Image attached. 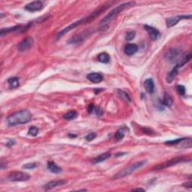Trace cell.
<instances>
[{
  "label": "cell",
  "mask_w": 192,
  "mask_h": 192,
  "mask_svg": "<svg viewBox=\"0 0 192 192\" xmlns=\"http://www.w3.org/2000/svg\"><path fill=\"white\" fill-rule=\"evenodd\" d=\"M135 35H136V32H135L134 31L131 30L126 33V35H125V38H126L127 41L130 42V41L133 40V39L134 38Z\"/></svg>",
  "instance_id": "cell-27"
},
{
  "label": "cell",
  "mask_w": 192,
  "mask_h": 192,
  "mask_svg": "<svg viewBox=\"0 0 192 192\" xmlns=\"http://www.w3.org/2000/svg\"><path fill=\"white\" fill-rule=\"evenodd\" d=\"M138 50V45L135 44H128L125 47L124 53L127 56H132L134 54H136Z\"/></svg>",
  "instance_id": "cell-14"
},
{
  "label": "cell",
  "mask_w": 192,
  "mask_h": 192,
  "mask_svg": "<svg viewBox=\"0 0 192 192\" xmlns=\"http://www.w3.org/2000/svg\"><path fill=\"white\" fill-rule=\"evenodd\" d=\"M190 159H188V158H185L184 157H176L174 158H172V159L167 161H164L163 163L158 164L157 166L154 167L153 170H159L162 169H165V168H168L170 167H172L173 165H176V164L182 163V162L184 161H189Z\"/></svg>",
  "instance_id": "cell-5"
},
{
  "label": "cell",
  "mask_w": 192,
  "mask_h": 192,
  "mask_svg": "<svg viewBox=\"0 0 192 192\" xmlns=\"http://www.w3.org/2000/svg\"><path fill=\"white\" fill-rule=\"evenodd\" d=\"M125 128H120L119 130L116 131V133L115 134V138L117 140H120L125 137Z\"/></svg>",
  "instance_id": "cell-25"
},
{
  "label": "cell",
  "mask_w": 192,
  "mask_h": 192,
  "mask_svg": "<svg viewBox=\"0 0 192 192\" xmlns=\"http://www.w3.org/2000/svg\"><path fill=\"white\" fill-rule=\"evenodd\" d=\"M32 118V113L28 110H22L8 116L7 118V123L9 126H15L17 125L26 124L31 121Z\"/></svg>",
  "instance_id": "cell-1"
},
{
  "label": "cell",
  "mask_w": 192,
  "mask_h": 192,
  "mask_svg": "<svg viewBox=\"0 0 192 192\" xmlns=\"http://www.w3.org/2000/svg\"><path fill=\"white\" fill-rule=\"evenodd\" d=\"M38 134V128H36V127H31L29 129V134L32 135L33 137L37 136Z\"/></svg>",
  "instance_id": "cell-28"
},
{
  "label": "cell",
  "mask_w": 192,
  "mask_h": 192,
  "mask_svg": "<svg viewBox=\"0 0 192 192\" xmlns=\"http://www.w3.org/2000/svg\"><path fill=\"white\" fill-rule=\"evenodd\" d=\"M44 8V3L42 1H33L26 5L25 9L30 12L41 11Z\"/></svg>",
  "instance_id": "cell-11"
},
{
  "label": "cell",
  "mask_w": 192,
  "mask_h": 192,
  "mask_svg": "<svg viewBox=\"0 0 192 192\" xmlns=\"http://www.w3.org/2000/svg\"><path fill=\"white\" fill-rule=\"evenodd\" d=\"M8 83L9 85L10 89H15V88L18 87L20 82L19 79L17 77H11L8 80Z\"/></svg>",
  "instance_id": "cell-21"
},
{
  "label": "cell",
  "mask_w": 192,
  "mask_h": 192,
  "mask_svg": "<svg viewBox=\"0 0 192 192\" xmlns=\"http://www.w3.org/2000/svg\"><path fill=\"white\" fill-rule=\"evenodd\" d=\"M176 92L179 95L184 96L185 95V88L183 85H177L176 86Z\"/></svg>",
  "instance_id": "cell-26"
},
{
  "label": "cell",
  "mask_w": 192,
  "mask_h": 192,
  "mask_svg": "<svg viewBox=\"0 0 192 192\" xmlns=\"http://www.w3.org/2000/svg\"><path fill=\"white\" fill-rule=\"evenodd\" d=\"M94 108H95V106H94L93 104H89V107H88V108H87L88 113H89V114H91V113L93 112Z\"/></svg>",
  "instance_id": "cell-31"
},
{
  "label": "cell",
  "mask_w": 192,
  "mask_h": 192,
  "mask_svg": "<svg viewBox=\"0 0 192 192\" xmlns=\"http://www.w3.org/2000/svg\"><path fill=\"white\" fill-rule=\"evenodd\" d=\"M98 60L100 62H102V63H108L110 62V57L107 53H101L100 54L99 56H98Z\"/></svg>",
  "instance_id": "cell-22"
},
{
  "label": "cell",
  "mask_w": 192,
  "mask_h": 192,
  "mask_svg": "<svg viewBox=\"0 0 192 192\" xmlns=\"http://www.w3.org/2000/svg\"><path fill=\"white\" fill-rule=\"evenodd\" d=\"M134 4H135L134 2H129V3H122L121 4V5H118V6H116L115 8H113L112 11H110V12L107 14L102 20H101V22L99 23L100 26L103 28V27L107 26V25H108L113 19L116 17V16L119 13L122 12L123 10H125V8H128L134 6Z\"/></svg>",
  "instance_id": "cell-2"
},
{
  "label": "cell",
  "mask_w": 192,
  "mask_h": 192,
  "mask_svg": "<svg viewBox=\"0 0 192 192\" xmlns=\"http://www.w3.org/2000/svg\"><path fill=\"white\" fill-rule=\"evenodd\" d=\"M87 79L94 83H99L102 81L103 77L99 73H90L87 75Z\"/></svg>",
  "instance_id": "cell-16"
},
{
  "label": "cell",
  "mask_w": 192,
  "mask_h": 192,
  "mask_svg": "<svg viewBox=\"0 0 192 192\" xmlns=\"http://www.w3.org/2000/svg\"><path fill=\"white\" fill-rule=\"evenodd\" d=\"M92 33H93L92 30L87 29V30L84 31V32H80L77 35H74L72 38H71L69 41H68V43H69V44H78V43L83 42L84 41L87 40L90 35H92Z\"/></svg>",
  "instance_id": "cell-6"
},
{
  "label": "cell",
  "mask_w": 192,
  "mask_h": 192,
  "mask_svg": "<svg viewBox=\"0 0 192 192\" xmlns=\"http://www.w3.org/2000/svg\"><path fill=\"white\" fill-rule=\"evenodd\" d=\"M78 116V113L76 110H71L66 113L63 116V119L65 120H73V119H76Z\"/></svg>",
  "instance_id": "cell-20"
},
{
  "label": "cell",
  "mask_w": 192,
  "mask_h": 192,
  "mask_svg": "<svg viewBox=\"0 0 192 192\" xmlns=\"http://www.w3.org/2000/svg\"><path fill=\"white\" fill-rule=\"evenodd\" d=\"M67 183V181L64 179H60V180H54V181H51L50 183H47L46 185L44 186V189L45 190H51L54 188L59 187V186H62L65 185V184Z\"/></svg>",
  "instance_id": "cell-13"
},
{
  "label": "cell",
  "mask_w": 192,
  "mask_h": 192,
  "mask_svg": "<svg viewBox=\"0 0 192 192\" xmlns=\"http://www.w3.org/2000/svg\"><path fill=\"white\" fill-rule=\"evenodd\" d=\"M145 164H146V161H137L134 164H131L129 166L127 167H125L124 169L121 170L120 171L118 172V173L114 176V177L113 178H114V179H120V178L131 175V173H134V172L136 171L137 170L140 169V167H142Z\"/></svg>",
  "instance_id": "cell-3"
},
{
  "label": "cell",
  "mask_w": 192,
  "mask_h": 192,
  "mask_svg": "<svg viewBox=\"0 0 192 192\" xmlns=\"http://www.w3.org/2000/svg\"><path fill=\"white\" fill-rule=\"evenodd\" d=\"M144 28H145V29H146V32H148V34L150 36V38H152L153 41L158 40V39L160 38L161 33L159 32V31H158V29L153 28L152 26H148V25H145Z\"/></svg>",
  "instance_id": "cell-12"
},
{
  "label": "cell",
  "mask_w": 192,
  "mask_h": 192,
  "mask_svg": "<svg viewBox=\"0 0 192 192\" xmlns=\"http://www.w3.org/2000/svg\"><path fill=\"white\" fill-rule=\"evenodd\" d=\"M96 136H97V134H96V133L95 132H91L90 134H89L87 135V137H86V140H87V141H92L94 139H95L96 138Z\"/></svg>",
  "instance_id": "cell-30"
},
{
  "label": "cell",
  "mask_w": 192,
  "mask_h": 192,
  "mask_svg": "<svg viewBox=\"0 0 192 192\" xmlns=\"http://www.w3.org/2000/svg\"><path fill=\"white\" fill-rule=\"evenodd\" d=\"M183 186H184V187H186V188H189V189H191V186H192V184H191V181H189L188 182V183H184Z\"/></svg>",
  "instance_id": "cell-33"
},
{
  "label": "cell",
  "mask_w": 192,
  "mask_h": 192,
  "mask_svg": "<svg viewBox=\"0 0 192 192\" xmlns=\"http://www.w3.org/2000/svg\"><path fill=\"white\" fill-rule=\"evenodd\" d=\"M33 43H34L33 38L32 37L28 36L19 43L18 45H17V49H18L20 51H26V50L32 48Z\"/></svg>",
  "instance_id": "cell-9"
},
{
  "label": "cell",
  "mask_w": 192,
  "mask_h": 192,
  "mask_svg": "<svg viewBox=\"0 0 192 192\" xmlns=\"http://www.w3.org/2000/svg\"><path fill=\"white\" fill-rule=\"evenodd\" d=\"M8 179L12 182H26L30 179V176L21 171H14L9 173Z\"/></svg>",
  "instance_id": "cell-7"
},
{
  "label": "cell",
  "mask_w": 192,
  "mask_h": 192,
  "mask_svg": "<svg viewBox=\"0 0 192 192\" xmlns=\"http://www.w3.org/2000/svg\"><path fill=\"white\" fill-rule=\"evenodd\" d=\"M178 72H179V68L175 66V67L172 69L171 71L169 72L167 76V83H172V81L174 80V78H175L176 76L178 74Z\"/></svg>",
  "instance_id": "cell-19"
},
{
  "label": "cell",
  "mask_w": 192,
  "mask_h": 192,
  "mask_svg": "<svg viewBox=\"0 0 192 192\" xmlns=\"http://www.w3.org/2000/svg\"><path fill=\"white\" fill-rule=\"evenodd\" d=\"M144 87L146 91L148 93L152 94L155 91V84L152 79L151 78H149V79L146 80L144 82Z\"/></svg>",
  "instance_id": "cell-17"
},
{
  "label": "cell",
  "mask_w": 192,
  "mask_h": 192,
  "mask_svg": "<svg viewBox=\"0 0 192 192\" xmlns=\"http://www.w3.org/2000/svg\"><path fill=\"white\" fill-rule=\"evenodd\" d=\"M118 93H119V97H120L121 99H122L124 101H126V102H128V103L131 102V99L128 93H126L125 92L122 91V90H118Z\"/></svg>",
  "instance_id": "cell-24"
},
{
  "label": "cell",
  "mask_w": 192,
  "mask_h": 192,
  "mask_svg": "<svg viewBox=\"0 0 192 192\" xmlns=\"http://www.w3.org/2000/svg\"><path fill=\"white\" fill-rule=\"evenodd\" d=\"M94 110H95V113L98 116H101V115H102L103 111L101 110V109L100 108V107H95V108H94Z\"/></svg>",
  "instance_id": "cell-32"
},
{
  "label": "cell",
  "mask_w": 192,
  "mask_h": 192,
  "mask_svg": "<svg viewBox=\"0 0 192 192\" xmlns=\"http://www.w3.org/2000/svg\"><path fill=\"white\" fill-rule=\"evenodd\" d=\"M110 157V152H105V153L99 155V156H97V157L94 158V159L92 161V163L94 164L101 163V162L104 161L105 160H107V158H109Z\"/></svg>",
  "instance_id": "cell-18"
},
{
  "label": "cell",
  "mask_w": 192,
  "mask_h": 192,
  "mask_svg": "<svg viewBox=\"0 0 192 192\" xmlns=\"http://www.w3.org/2000/svg\"><path fill=\"white\" fill-rule=\"evenodd\" d=\"M47 167H48V169L53 173L58 174L62 172L61 168H60L59 166H57V164L55 163L54 161H50L48 162Z\"/></svg>",
  "instance_id": "cell-15"
},
{
  "label": "cell",
  "mask_w": 192,
  "mask_h": 192,
  "mask_svg": "<svg viewBox=\"0 0 192 192\" xmlns=\"http://www.w3.org/2000/svg\"><path fill=\"white\" fill-rule=\"evenodd\" d=\"M38 166V164L36 163H29V164H25V165L23 166V169H35V168H36Z\"/></svg>",
  "instance_id": "cell-29"
},
{
  "label": "cell",
  "mask_w": 192,
  "mask_h": 192,
  "mask_svg": "<svg viewBox=\"0 0 192 192\" xmlns=\"http://www.w3.org/2000/svg\"><path fill=\"white\" fill-rule=\"evenodd\" d=\"M134 191H145L144 189H133Z\"/></svg>",
  "instance_id": "cell-35"
},
{
  "label": "cell",
  "mask_w": 192,
  "mask_h": 192,
  "mask_svg": "<svg viewBox=\"0 0 192 192\" xmlns=\"http://www.w3.org/2000/svg\"><path fill=\"white\" fill-rule=\"evenodd\" d=\"M183 53L180 49L170 48L164 55V58L168 62H173V63L175 62V63L177 64L183 58Z\"/></svg>",
  "instance_id": "cell-4"
},
{
  "label": "cell",
  "mask_w": 192,
  "mask_h": 192,
  "mask_svg": "<svg viewBox=\"0 0 192 192\" xmlns=\"http://www.w3.org/2000/svg\"><path fill=\"white\" fill-rule=\"evenodd\" d=\"M191 15H181V16H176L173 17H169L166 20V24L168 28H170V27H173L174 26H176L178 23L179 22L180 20H185V19H191Z\"/></svg>",
  "instance_id": "cell-10"
},
{
  "label": "cell",
  "mask_w": 192,
  "mask_h": 192,
  "mask_svg": "<svg viewBox=\"0 0 192 192\" xmlns=\"http://www.w3.org/2000/svg\"><path fill=\"white\" fill-rule=\"evenodd\" d=\"M14 144V140H10L9 142L7 144V146H8V147H11V146H13Z\"/></svg>",
  "instance_id": "cell-34"
},
{
  "label": "cell",
  "mask_w": 192,
  "mask_h": 192,
  "mask_svg": "<svg viewBox=\"0 0 192 192\" xmlns=\"http://www.w3.org/2000/svg\"><path fill=\"white\" fill-rule=\"evenodd\" d=\"M162 104L165 106H167V107H170L172 105V104H173V99H172V98L167 93H164Z\"/></svg>",
  "instance_id": "cell-23"
},
{
  "label": "cell",
  "mask_w": 192,
  "mask_h": 192,
  "mask_svg": "<svg viewBox=\"0 0 192 192\" xmlns=\"http://www.w3.org/2000/svg\"><path fill=\"white\" fill-rule=\"evenodd\" d=\"M32 26V23H28L27 25H17L13 27H9V28H5V29H2L1 32H0V35L1 36H4L5 35L8 34L10 32H18V31H21V32H24L26 29H28L29 27Z\"/></svg>",
  "instance_id": "cell-8"
}]
</instances>
